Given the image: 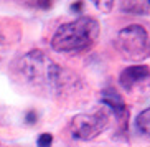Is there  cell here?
Returning <instances> with one entry per match:
<instances>
[{"label":"cell","mask_w":150,"mask_h":147,"mask_svg":"<svg viewBox=\"0 0 150 147\" xmlns=\"http://www.w3.org/2000/svg\"><path fill=\"white\" fill-rule=\"evenodd\" d=\"M18 71L28 85L51 94H59L71 81L66 70L58 66L54 61H51V58L38 50L22 56L18 63Z\"/></svg>","instance_id":"cell-1"},{"label":"cell","mask_w":150,"mask_h":147,"mask_svg":"<svg viewBox=\"0 0 150 147\" xmlns=\"http://www.w3.org/2000/svg\"><path fill=\"white\" fill-rule=\"evenodd\" d=\"M101 27L93 17H79L54 31L51 48L61 53H78L91 48L99 36Z\"/></svg>","instance_id":"cell-2"},{"label":"cell","mask_w":150,"mask_h":147,"mask_svg":"<svg viewBox=\"0 0 150 147\" xmlns=\"http://www.w3.org/2000/svg\"><path fill=\"white\" fill-rule=\"evenodd\" d=\"M115 50L127 61H140L150 56V36L142 25H129L115 36Z\"/></svg>","instance_id":"cell-3"},{"label":"cell","mask_w":150,"mask_h":147,"mask_svg":"<svg viewBox=\"0 0 150 147\" xmlns=\"http://www.w3.org/2000/svg\"><path fill=\"white\" fill-rule=\"evenodd\" d=\"M109 124L106 111H97L91 114H78L71 121V136L78 141H93Z\"/></svg>","instance_id":"cell-4"},{"label":"cell","mask_w":150,"mask_h":147,"mask_svg":"<svg viewBox=\"0 0 150 147\" xmlns=\"http://www.w3.org/2000/svg\"><path fill=\"white\" fill-rule=\"evenodd\" d=\"M101 103L114 112V116L117 117V121L122 126L127 124V117H129L127 104H125V101L122 99V96L117 91H114V89H104L101 93Z\"/></svg>","instance_id":"cell-5"},{"label":"cell","mask_w":150,"mask_h":147,"mask_svg":"<svg viewBox=\"0 0 150 147\" xmlns=\"http://www.w3.org/2000/svg\"><path fill=\"white\" fill-rule=\"evenodd\" d=\"M147 78H150V68L147 65H134L122 70V73L119 75V83L125 91H132L134 86Z\"/></svg>","instance_id":"cell-6"},{"label":"cell","mask_w":150,"mask_h":147,"mask_svg":"<svg viewBox=\"0 0 150 147\" xmlns=\"http://www.w3.org/2000/svg\"><path fill=\"white\" fill-rule=\"evenodd\" d=\"M120 9L125 13H132V15H145L149 13L150 4L147 2H122Z\"/></svg>","instance_id":"cell-7"},{"label":"cell","mask_w":150,"mask_h":147,"mask_svg":"<svg viewBox=\"0 0 150 147\" xmlns=\"http://www.w3.org/2000/svg\"><path fill=\"white\" fill-rule=\"evenodd\" d=\"M135 126H137V129L140 131L142 134L150 136V107L144 109V111H142L140 114L137 116Z\"/></svg>","instance_id":"cell-8"},{"label":"cell","mask_w":150,"mask_h":147,"mask_svg":"<svg viewBox=\"0 0 150 147\" xmlns=\"http://www.w3.org/2000/svg\"><path fill=\"white\" fill-rule=\"evenodd\" d=\"M36 144H38V147H50L53 144V136L51 134H41L36 141Z\"/></svg>","instance_id":"cell-9"},{"label":"cell","mask_w":150,"mask_h":147,"mask_svg":"<svg viewBox=\"0 0 150 147\" xmlns=\"http://www.w3.org/2000/svg\"><path fill=\"white\" fill-rule=\"evenodd\" d=\"M94 5H96V7H97L99 10H102V12H106V13H109V12H110V9L114 7V4H112V2H109V4H104V2H101V4H99V2H96Z\"/></svg>","instance_id":"cell-10"},{"label":"cell","mask_w":150,"mask_h":147,"mask_svg":"<svg viewBox=\"0 0 150 147\" xmlns=\"http://www.w3.org/2000/svg\"><path fill=\"white\" fill-rule=\"evenodd\" d=\"M83 7V4H76V5H71V10H79Z\"/></svg>","instance_id":"cell-11"}]
</instances>
